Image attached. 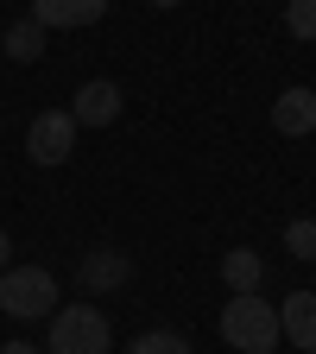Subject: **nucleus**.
Here are the masks:
<instances>
[{"label":"nucleus","mask_w":316,"mask_h":354,"mask_svg":"<svg viewBox=\"0 0 316 354\" xmlns=\"http://www.w3.org/2000/svg\"><path fill=\"white\" fill-rule=\"evenodd\" d=\"M127 354H196V348H190L184 335H171V329H146V335L133 342Z\"/></svg>","instance_id":"12"},{"label":"nucleus","mask_w":316,"mask_h":354,"mask_svg":"<svg viewBox=\"0 0 316 354\" xmlns=\"http://www.w3.org/2000/svg\"><path fill=\"white\" fill-rule=\"evenodd\" d=\"M221 279H228V291H259L266 285V259L253 247H234L228 259H221Z\"/></svg>","instance_id":"11"},{"label":"nucleus","mask_w":316,"mask_h":354,"mask_svg":"<svg viewBox=\"0 0 316 354\" xmlns=\"http://www.w3.org/2000/svg\"><path fill=\"white\" fill-rule=\"evenodd\" d=\"M285 253H297V259H316V215H297L291 228H285Z\"/></svg>","instance_id":"13"},{"label":"nucleus","mask_w":316,"mask_h":354,"mask_svg":"<svg viewBox=\"0 0 316 354\" xmlns=\"http://www.w3.org/2000/svg\"><path fill=\"white\" fill-rule=\"evenodd\" d=\"M51 354H114V329L95 304H57L51 310Z\"/></svg>","instance_id":"2"},{"label":"nucleus","mask_w":316,"mask_h":354,"mask_svg":"<svg viewBox=\"0 0 316 354\" xmlns=\"http://www.w3.org/2000/svg\"><path fill=\"white\" fill-rule=\"evenodd\" d=\"M133 279V259L114 253V247H95V253H82V291H120Z\"/></svg>","instance_id":"9"},{"label":"nucleus","mask_w":316,"mask_h":354,"mask_svg":"<svg viewBox=\"0 0 316 354\" xmlns=\"http://www.w3.org/2000/svg\"><path fill=\"white\" fill-rule=\"evenodd\" d=\"M108 13V0H32V19L44 32H82Z\"/></svg>","instance_id":"6"},{"label":"nucleus","mask_w":316,"mask_h":354,"mask_svg":"<svg viewBox=\"0 0 316 354\" xmlns=\"http://www.w3.org/2000/svg\"><path fill=\"white\" fill-rule=\"evenodd\" d=\"M272 127L285 133V140L316 133V88H285V95L272 102Z\"/></svg>","instance_id":"8"},{"label":"nucleus","mask_w":316,"mask_h":354,"mask_svg":"<svg viewBox=\"0 0 316 354\" xmlns=\"http://www.w3.org/2000/svg\"><path fill=\"white\" fill-rule=\"evenodd\" d=\"M279 329H285L291 348L316 354V291H291V297L279 304Z\"/></svg>","instance_id":"7"},{"label":"nucleus","mask_w":316,"mask_h":354,"mask_svg":"<svg viewBox=\"0 0 316 354\" xmlns=\"http://www.w3.org/2000/svg\"><path fill=\"white\" fill-rule=\"evenodd\" d=\"M7 253H13V241H7V228H0V272H7Z\"/></svg>","instance_id":"16"},{"label":"nucleus","mask_w":316,"mask_h":354,"mask_svg":"<svg viewBox=\"0 0 316 354\" xmlns=\"http://www.w3.org/2000/svg\"><path fill=\"white\" fill-rule=\"evenodd\" d=\"M152 7H177V0H152Z\"/></svg>","instance_id":"17"},{"label":"nucleus","mask_w":316,"mask_h":354,"mask_svg":"<svg viewBox=\"0 0 316 354\" xmlns=\"http://www.w3.org/2000/svg\"><path fill=\"white\" fill-rule=\"evenodd\" d=\"M0 354H38L32 342H7V348H0Z\"/></svg>","instance_id":"15"},{"label":"nucleus","mask_w":316,"mask_h":354,"mask_svg":"<svg viewBox=\"0 0 316 354\" xmlns=\"http://www.w3.org/2000/svg\"><path fill=\"white\" fill-rule=\"evenodd\" d=\"M221 342L234 354H272L285 342L279 329V304H259V291H234L221 304Z\"/></svg>","instance_id":"1"},{"label":"nucleus","mask_w":316,"mask_h":354,"mask_svg":"<svg viewBox=\"0 0 316 354\" xmlns=\"http://www.w3.org/2000/svg\"><path fill=\"white\" fill-rule=\"evenodd\" d=\"M51 304H57L51 266H7V272H0V310H7V317L32 323V317H51Z\"/></svg>","instance_id":"3"},{"label":"nucleus","mask_w":316,"mask_h":354,"mask_svg":"<svg viewBox=\"0 0 316 354\" xmlns=\"http://www.w3.org/2000/svg\"><path fill=\"white\" fill-rule=\"evenodd\" d=\"M70 120H76V127H114V120H120V82H108V76L82 82L76 102H70Z\"/></svg>","instance_id":"5"},{"label":"nucleus","mask_w":316,"mask_h":354,"mask_svg":"<svg viewBox=\"0 0 316 354\" xmlns=\"http://www.w3.org/2000/svg\"><path fill=\"white\" fill-rule=\"evenodd\" d=\"M70 152H76V120H70V108H51V114H38V120L26 127V158H32V165L57 171Z\"/></svg>","instance_id":"4"},{"label":"nucleus","mask_w":316,"mask_h":354,"mask_svg":"<svg viewBox=\"0 0 316 354\" xmlns=\"http://www.w3.org/2000/svg\"><path fill=\"white\" fill-rule=\"evenodd\" d=\"M0 51H7L13 64H38V57H44V26H38L32 13H26V19H13L7 32H0Z\"/></svg>","instance_id":"10"},{"label":"nucleus","mask_w":316,"mask_h":354,"mask_svg":"<svg viewBox=\"0 0 316 354\" xmlns=\"http://www.w3.org/2000/svg\"><path fill=\"white\" fill-rule=\"evenodd\" d=\"M285 32L291 38H316V0H285Z\"/></svg>","instance_id":"14"}]
</instances>
